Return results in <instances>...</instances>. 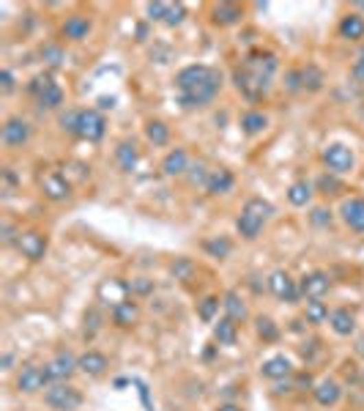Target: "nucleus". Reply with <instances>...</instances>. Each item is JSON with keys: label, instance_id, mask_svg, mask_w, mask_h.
<instances>
[{"label": "nucleus", "instance_id": "obj_6", "mask_svg": "<svg viewBox=\"0 0 364 411\" xmlns=\"http://www.w3.org/2000/svg\"><path fill=\"white\" fill-rule=\"evenodd\" d=\"M269 291H271L280 302H288V304L299 302V296H302L299 282H296L288 271H282V269H277V271H271V274H269Z\"/></svg>", "mask_w": 364, "mask_h": 411}, {"label": "nucleus", "instance_id": "obj_40", "mask_svg": "<svg viewBox=\"0 0 364 411\" xmlns=\"http://www.w3.org/2000/svg\"><path fill=\"white\" fill-rule=\"evenodd\" d=\"M194 271H197V266H194V260H189V258H176L173 266H170V274H173L176 280H181V282L192 280Z\"/></svg>", "mask_w": 364, "mask_h": 411}, {"label": "nucleus", "instance_id": "obj_8", "mask_svg": "<svg viewBox=\"0 0 364 411\" xmlns=\"http://www.w3.org/2000/svg\"><path fill=\"white\" fill-rule=\"evenodd\" d=\"M244 69H247V71H252L255 77L271 80V77H274V71L280 69V60H277V55H274V52H263V49H258V52H249V55L244 58Z\"/></svg>", "mask_w": 364, "mask_h": 411}, {"label": "nucleus", "instance_id": "obj_53", "mask_svg": "<svg viewBox=\"0 0 364 411\" xmlns=\"http://www.w3.org/2000/svg\"><path fill=\"white\" fill-rule=\"evenodd\" d=\"M354 77H356V80H362V82H364V55H359V60L354 63Z\"/></svg>", "mask_w": 364, "mask_h": 411}, {"label": "nucleus", "instance_id": "obj_39", "mask_svg": "<svg viewBox=\"0 0 364 411\" xmlns=\"http://www.w3.org/2000/svg\"><path fill=\"white\" fill-rule=\"evenodd\" d=\"M216 313H219V296H205V299L197 302V315H200V321L211 324V321L216 318Z\"/></svg>", "mask_w": 364, "mask_h": 411}, {"label": "nucleus", "instance_id": "obj_11", "mask_svg": "<svg viewBox=\"0 0 364 411\" xmlns=\"http://www.w3.org/2000/svg\"><path fill=\"white\" fill-rule=\"evenodd\" d=\"M129 293H132V291H129V282L115 280V277L104 280V282L99 285V291H96L99 302H102V304H110V307H115V304L126 302V299H129Z\"/></svg>", "mask_w": 364, "mask_h": 411}, {"label": "nucleus", "instance_id": "obj_25", "mask_svg": "<svg viewBox=\"0 0 364 411\" xmlns=\"http://www.w3.org/2000/svg\"><path fill=\"white\" fill-rule=\"evenodd\" d=\"M214 340L219 346H236V340H238V324L233 318H227V315L219 318L214 324Z\"/></svg>", "mask_w": 364, "mask_h": 411}, {"label": "nucleus", "instance_id": "obj_28", "mask_svg": "<svg viewBox=\"0 0 364 411\" xmlns=\"http://www.w3.org/2000/svg\"><path fill=\"white\" fill-rule=\"evenodd\" d=\"M222 307H225L227 318H233L236 324H238V321H244V318L249 315V310H247V304H244V299H241V293H238V291H227V293H225V299H222Z\"/></svg>", "mask_w": 364, "mask_h": 411}, {"label": "nucleus", "instance_id": "obj_19", "mask_svg": "<svg viewBox=\"0 0 364 411\" xmlns=\"http://www.w3.org/2000/svg\"><path fill=\"white\" fill-rule=\"evenodd\" d=\"M312 395H315V403H318V406H323V409H332L334 403H340V398H343V387H340L337 381L326 379V381L315 384Z\"/></svg>", "mask_w": 364, "mask_h": 411}, {"label": "nucleus", "instance_id": "obj_56", "mask_svg": "<svg viewBox=\"0 0 364 411\" xmlns=\"http://www.w3.org/2000/svg\"><path fill=\"white\" fill-rule=\"evenodd\" d=\"M11 368V354H3V370H8Z\"/></svg>", "mask_w": 364, "mask_h": 411}, {"label": "nucleus", "instance_id": "obj_34", "mask_svg": "<svg viewBox=\"0 0 364 411\" xmlns=\"http://www.w3.org/2000/svg\"><path fill=\"white\" fill-rule=\"evenodd\" d=\"M244 211L255 214V216H258V219H263V222H269V219L277 214V208L269 203V201H263V198H249V201L244 203Z\"/></svg>", "mask_w": 364, "mask_h": 411}, {"label": "nucleus", "instance_id": "obj_27", "mask_svg": "<svg viewBox=\"0 0 364 411\" xmlns=\"http://www.w3.org/2000/svg\"><path fill=\"white\" fill-rule=\"evenodd\" d=\"M110 313H113L115 326H132V324L137 321V315H140V307H137V302H135V299H126V302L115 304Z\"/></svg>", "mask_w": 364, "mask_h": 411}, {"label": "nucleus", "instance_id": "obj_10", "mask_svg": "<svg viewBox=\"0 0 364 411\" xmlns=\"http://www.w3.org/2000/svg\"><path fill=\"white\" fill-rule=\"evenodd\" d=\"M16 247H19V252H22L25 258L41 260L44 252H47V236L38 233V230H25V233L16 236Z\"/></svg>", "mask_w": 364, "mask_h": 411}, {"label": "nucleus", "instance_id": "obj_20", "mask_svg": "<svg viewBox=\"0 0 364 411\" xmlns=\"http://www.w3.org/2000/svg\"><path fill=\"white\" fill-rule=\"evenodd\" d=\"M233 187H236V176L230 170H225V168L211 170L208 184H205L208 195H227V192H233Z\"/></svg>", "mask_w": 364, "mask_h": 411}, {"label": "nucleus", "instance_id": "obj_50", "mask_svg": "<svg viewBox=\"0 0 364 411\" xmlns=\"http://www.w3.org/2000/svg\"><path fill=\"white\" fill-rule=\"evenodd\" d=\"M310 219H312V225H332V211L329 208H312V214H310Z\"/></svg>", "mask_w": 364, "mask_h": 411}, {"label": "nucleus", "instance_id": "obj_18", "mask_svg": "<svg viewBox=\"0 0 364 411\" xmlns=\"http://www.w3.org/2000/svg\"><path fill=\"white\" fill-rule=\"evenodd\" d=\"M260 373H263L266 379H271V381H280V379H288V376L293 373V365H291V359H288L285 354H277V357H269V359L260 365Z\"/></svg>", "mask_w": 364, "mask_h": 411}, {"label": "nucleus", "instance_id": "obj_55", "mask_svg": "<svg viewBox=\"0 0 364 411\" xmlns=\"http://www.w3.org/2000/svg\"><path fill=\"white\" fill-rule=\"evenodd\" d=\"M216 411H244L241 406H236V403H219Z\"/></svg>", "mask_w": 364, "mask_h": 411}, {"label": "nucleus", "instance_id": "obj_36", "mask_svg": "<svg viewBox=\"0 0 364 411\" xmlns=\"http://www.w3.org/2000/svg\"><path fill=\"white\" fill-rule=\"evenodd\" d=\"M302 77H304V91L315 93V91L323 88V71H321L315 63H310L307 69H302Z\"/></svg>", "mask_w": 364, "mask_h": 411}, {"label": "nucleus", "instance_id": "obj_12", "mask_svg": "<svg viewBox=\"0 0 364 411\" xmlns=\"http://www.w3.org/2000/svg\"><path fill=\"white\" fill-rule=\"evenodd\" d=\"M299 288H302V296H307V299H323L332 288V280L323 271H310V274L302 277Z\"/></svg>", "mask_w": 364, "mask_h": 411}, {"label": "nucleus", "instance_id": "obj_47", "mask_svg": "<svg viewBox=\"0 0 364 411\" xmlns=\"http://www.w3.org/2000/svg\"><path fill=\"white\" fill-rule=\"evenodd\" d=\"M285 88H288L291 93H299V91H304V77H302V69H291V71L285 74Z\"/></svg>", "mask_w": 364, "mask_h": 411}, {"label": "nucleus", "instance_id": "obj_32", "mask_svg": "<svg viewBox=\"0 0 364 411\" xmlns=\"http://www.w3.org/2000/svg\"><path fill=\"white\" fill-rule=\"evenodd\" d=\"M288 201H291V206H296V208L307 206L312 201V184H310V181H296V184H291V187H288Z\"/></svg>", "mask_w": 364, "mask_h": 411}, {"label": "nucleus", "instance_id": "obj_58", "mask_svg": "<svg viewBox=\"0 0 364 411\" xmlns=\"http://www.w3.org/2000/svg\"><path fill=\"white\" fill-rule=\"evenodd\" d=\"M356 5H359V8H362V11H364V3H356Z\"/></svg>", "mask_w": 364, "mask_h": 411}, {"label": "nucleus", "instance_id": "obj_14", "mask_svg": "<svg viewBox=\"0 0 364 411\" xmlns=\"http://www.w3.org/2000/svg\"><path fill=\"white\" fill-rule=\"evenodd\" d=\"M77 368H80V373H85V376H91V379H99V376L107 373L110 359H107L102 351H85L82 357H77Z\"/></svg>", "mask_w": 364, "mask_h": 411}, {"label": "nucleus", "instance_id": "obj_41", "mask_svg": "<svg viewBox=\"0 0 364 411\" xmlns=\"http://www.w3.org/2000/svg\"><path fill=\"white\" fill-rule=\"evenodd\" d=\"M203 247H205V252H211L214 258H227V255H230V249H233V244H230V241H227L225 236L208 238V241H205Z\"/></svg>", "mask_w": 364, "mask_h": 411}, {"label": "nucleus", "instance_id": "obj_49", "mask_svg": "<svg viewBox=\"0 0 364 411\" xmlns=\"http://www.w3.org/2000/svg\"><path fill=\"white\" fill-rule=\"evenodd\" d=\"M77 118H80V110H69V113L60 115V126H63L66 132L77 135Z\"/></svg>", "mask_w": 364, "mask_h": 411}, {"label": "nucleus", "instance_id": "obj_23", "mask_svg": "<svg viewBox=\"0 0 364 411\" xmlns=\"http://www.w3.org/2000/svg\"><path fill=\"white\" fill-rule=\"evenodd\" d=\"M329 324H332L334 335H340V337H348V335H354V329H356V318H354V313H351V310H345V307L332 310Z\"/></svg>", "mask_w": 364, "mask_h": 411}, {"label": "nucleus", "instance_id": "obj_21", "mask_svg": "<svg viewBox=\"0 0 364 411\" xmlns=\"http://www.w3.org/2000/svg\"><path fill=\"white\" fill-rule=\"evenodd\" d=\"M91 33V19L82 16V14H71L66 22H63V36L71 38V41H85Z\"/></svg>", "mask_w": 364, "mask_h": 411}, {"label": "nucleus", "instance_id": "obj_31", "mask_svg": "<svg viewBox=\"0 0 364 411\" xmlns=\"http://www.w3.org/2000/svg\"><path fill=\"white\" fill-rule=\"evenodd\" d=\"M146 137H148V143L151 146H168V140H170V126L165 124V121H148L146 124Z\"/></svg>", "mask_w": 364, "mask_h": 411}, {"label": "nucleus", "instance_id": "obj_3", "mask_svg": "<svg viewBox=\"0 0 364 411\" xmlns=\"http://www.w3.org/2000/svg\"><path fill=\"white\" fill-rule=\"evenodd\" d=\"M233 80H236V88L249 99V102H260L269 88H271V80H263V77H255L252 71H247L244 66L233 71Z\"/></svg>", "mask_w": 364, "mask_h": 411}, {"label": "nucleus", "instance_id": "obj_1", "mask_svg": "<svg viewBox=\"0 0 364 411\" xmlns=\"http://www.w3.org/2000/svg\"><path fill=\"white\" fill-rule=\"evenodd\" d=\"M176 88H179V99L183 107H203L208 104L219 88H222V74L211 66L203 63H192L179 71L176 77Z\"/></svg>", "mask_w": 364, "mask_h": 411}, {"label": "nucleus", "instance_id": "obj_48", "mask_svg": "<svg viewBox=\"0 0 364 411\" xmlns=\"http://www.w3.org/2000/svg\"><path fill=\"white\" fill-rule=\"evenodd\" d=\"M14 88H16V80H14L11 69H3L0 71V93L8 96V93H14Z\"/></svg>", "mask_w": 364, "mask_h": 411}, {"label": "nucleus", "instance_id": "obj_13", "mask_svg": "<svg viewBox=\"0 0 364 411\" xmlns=\"http://www.w3.org/2000/svg\"><path fill=\"white\" fill-rule=\"evenodd\" d=\"M77 370H80V368H77V359H74L69 351H60V354L47 365V373H49L52 384H58V381H69Z\"/></svg>", "mask_w": 364, "mask_h": 411}, {"label": "nucleus", "instance_id": "obj_46", "mask_svg": "<svg viewBox=\"0 0 364 411\" xmlns=\"http://www.w3.org/2000/svg\"><path fill=\"white\" fill-rule=\"evenodd\" d=\"M129 291H132V296H148V293L154 291V280H148V277H135V280L129 282Z\"/></svg>", "mask_w": 364, "mask_h": 411}, {"label": "nucleus", "instance_id": "obj_33", "mask_svg": "<svg viewBox=\"0 0 364 411\" xmlns=\"http://www.w3.org/2000/svg\"><path fill=\"white\" fill-rule=\"evenodd\" d=\"M38 55H41V60L47 63V66H52V69H58V66H63L66 63V52H63V47L60 44H41V49H38Z\"/></svg>", "mask_w": 364, "mask_h": 411}, {"label": "nucleus", "instance_id": "obj_2", "mask_svg": "<svg viewBox=\"0 0 364 411\" xmlns=\"http://www.w3.org/2000/svg\"><path fill=\"white\" fill-rule=\"evenodd\" d=\"M44 403L55 411H77L82 406V392L77 387H71L69 381H58V384L47 387Z\"/></svg>", "mask_w": 364, "mask_h": 411}, {"label": "nucleus", "instance_id": "obj_29", "mask_svg": "<svg viewBox=\"0 0 364 411\" xmlns=\"http://www.w3.org/2000/svg\"><path fill=\"white\" fill-rule=\"evenodd\" d=\"M340 36L348 38V41H359V38H364V16L362 14H348V16H343V22H340Z\"/></svg>", "mask_w": 364, "mask_h": 411}, {"label": "nucleus", "instance_id": "obj_9", "mask_svg": "<svg viewBox=\"0 0 364 411\" xmlns=\"http://www.w3.org/2000/svg\"><path fill=\"white\" fill-rule=\"evenodd\" d=\"M0 140L5 148H19L30 140V124L22 121V118H8L0 129Z\"/></svg>", "mask_w": 364, "mask_h": 411}, {"label": "nucleus", "instance_id": "obj_43", "mask_svg": "<svg viewBox=\"0 0 364 411\" xmlns=\"http://www.w3.org/2000/svg\"><path fill=\"white\" fill-rule=\"evenodd\" d=\"M183 19H186V5L183 3H170V11L165 16V25L168 27H179Z\"/></svg>", "mask_w": 364, "mask_h": 411}, {"label": "nucleus", "instance_id": "obj_44", "mask_svg": "<svg viewBox=\"0 0 364 411\" xmlns=\"http://www.w3.org/2000/svg\"><path fill=\"white\" fill-rule=\"evenodd\" d=\"M168 11H170V3H162V0L148 3V5H146V14H148V19H151V22H165Z\"/></svg>", "mask_w": 364, "mask_h": 411}, {"label": "nucleus", "instance_id": "obj_30", "mask_svg": "<svg viewBox=\"0 0 364 411\" xmlns=\"http://www.w3.org/2000/svg\"><path fill=\"white\" fill-rule=\"evenodd\" d=\"M266 126H269V118H266L263 113H258V110H249V113L241 115V132L249 135V137L266 132Z\"/></svg>", "mask_w": 364, "mask_h": 411}, {"label": "nucleus", "instance_id": "obj_7", "mask_svg": "<svg viewBox=\"0 0 364 411\" xmlns=\"http://www.w3.org/2000/svg\"><path fill=\"white\" fill-rule=\"evenodd\" d=\"M52 384V379H49V373H47V365L44 368H38V365H25L22 370H19V376H16V390L19 392H38V390H47Z\"/></svg>", "mask_w": 364, "mask_h": 411}, {"label": "nucleus", "instance_id": "obj_37", "mask_svg": "<svg viewBox=\"0 0 364 411\" xmlns=\"http://www.w3.org/2000/svg\"><path fill=\"white\" fill-rule=\"evenodd\" d=\"M38 104H41L44 110H58V107L63 104V91H60V85L52 82V85L38 96Z\"/></svg>", "mask_w": 364, "mask_h": 411}, {"label": "nucleus", "instance_id": "obj_51", "mask_svg": "<svg viewBox=\"0 0 364 411\" xmlns=\"http://www.w3.org/2000/svg\"><path fill=\"white\" fill-rule=\"evenodd\" d=\"M318 187H321L326 195H332V192L340 190V181H337L334 176H321V179H318Z\"/></svg>", "mask_w": 364, "mask_h": 411}, {"label": "nucleus", "instance_id": "obj_15", "mask_svg": "<svg viewBox=\"0 0 364 411\" xmlns=\"http://www.w3.org/2000/svg\"><path fill=\"white\" fill-rule=\"evenodd\" d=\"M41 190H44V198H49L55 203H60V201H66L71 195V184L60 173H47L41 179Z\"/></svg>", "mask_w": 364, "mask_h": 411}, {"label": "nucleus", "instance_id": "obj_16", "mask_svg": "<svg viewBox=\"0 0 364 411\" xmlns=\"http://www.w3.org/2000/svg\"><path fill=\"white\" fill-rule=\"evenodd\" d=\"M340 216L343 222L356 230V233H364V198H348L340 206Z\"/></svg>", "mask_w": 364, "mask_h": 411}, {"label": "nucleus", "instance_id": "obj_45", "mask_svg": "<svg viewBox=\"0 0 364 411\" xmlns=\"http://www.w3.org/2000/svg\"><path fill=\"white\" fill-rule=\"evenodd\" d=\"M52 82H55V80H52V74H38V77H33V80H30L27 91H30V93L38 99V96H41V93H44L49 85H52Z\"/></svg>", "mask_w": 364, "mask_h": 411}, {"label": "nucleus", "instance_id": "obj_42", "mask_svg": "<svg viewBox=\"0 0 364 411\" xmlns=\"http://www.w3.org/2000/svg\"><path fill=\"white\" fill-rule=\"evenodd\" d=\"M208 176H211V170H205L203 162H194V165H189V170H186V179H189L192 187H205V184H208Z\"/></svg>", "mask_w": 364, "mask_h": 411}, {"label": "nucleus", "instance_id": "obj_54", "mask_svg": "<svg viewBox=\"0 0 364 411\" xmlns=\"http://www.w3.org/2000/svg\"><path fill=\"white\" fill-rule=\"evenodd\" d=\"M113 104H115V99H113V96H110V99H107V96H102V99H99V107H102V110H110Z\"/></svg>", "mask_w": 364, "mask_h": 411}, {"label": "nucleus", "instance_id": "obj_26", "mask_svg": "<svg viewBox=\"0 0 364 411\" xmlns=\"http://www.w3.org/2000/svg\"><path fill=\"white\" fill-rule=\"evenodd\" d=\"M189 170V157L183 148H173L165 159H162V173L165 176H183Z\"/></svg>", "mask_w": 364, "mask_h": 411}, {"label": "nucleus", "instance_id": "obj_4", "mask_svg": "<svg viewBox=\"0 0 364 411\" xmlns=\"http://www.w3.org/2000/svg\"><path fill=\"white\" fill-rule=\"evenodd\" d=\"M323 162H326V168L332 170V173H351L354 170V165H356V157H354V151L345 146V143H329L326 148H323Z\"/></svg>", "mask_w": 364, "mask_h": 411}, {"label": "nucleus", "instance_id": "obj_22", "mask_svg": "<svg viewBox=\"0 0 364 411\" xmlns=\"http://www.w3.org/2000/svg\"><path fill=\"white\" fill-rule=\"evenodd\" d=\"M115 162L121 165V170H135L137 162H140V151H137V143L135 140H121L118 148H115Z\"/></svg>", "mask_w": 364, "mask_h": 411}, {"label": "nucleus", "instance_id": "obj_35", "mask_svg": "<svg viewBox=\"0 0 364 411\" xmlns=\"http://www.w3.org/2000/svg\"><path fill=\"white\" fill-rule=\"evenodd\" d=\"M307 321L310 324H323V321H329V307H326V302L323 299H307Z\"/></svg>", "mask_w": 364, "mask_h": 411}, {"label": "nucleus", "instance_id": "obj_24", "mask_svg": "<svg viewBox=\"0 0 364 411\" xmlns=\"http://www.w3.org/2000/svg\"><path fill=\"white\" fill-rule=\"evenodd\" d=\"M263 219H258L255 214H249V211H244L241 208V214H238V219H236V227H238V233L247 238V241H255L258 236H260V230H263Z\"/></svg>", "mask_w": 364, "mask_h": 411}, {"label": "nucleus", "instance_id": "obj_38", "mask_svg": "<svg viewBox=\"0 0 364 411\" xmlns=\"http://www.w3.org/2000/svg\"><path fill=\"white\" fill-rule=\"evenodd\" d=\"M255 332H258V337H263L266 343H274V340L280 337V326H277L271 318H266V315L255 318Z\"/></svg>", "mask_w": 364, "mask_h": 411}, {"label": "nucleus", "instance_id": "obj_5", "mask_svg": "<svg viewBox=\"0 0 364 411\" xmlns=\"http://www.w3.org/2000/svg\"><path fill=\"white\" fill-rule=\"evenodd\" d=\"M104 132H107V121H104V115H102L99 110H80V118H77V137L96 143V140L104 137Z\"/></svg>", "mask_w": 364, "mask_h": 411}, {"label": "nucleus", "instance_id": "obj_57", "mask_svg": "<svg viewBox=\"0 0 364 411\" xmlns=\"http://www.w3.org/2000/svg\"><path fill=\"white\" fill-rule=\"evenodd\" d=\"M356 351H359V357H364V337H359V348Z\"/></svg>", "mask_w": 364, "mask_h": 411}, {"label": "nucleus", "instance_id": "obj_52", "mask_svg": "<svg viewBox=\"0 0 364 411\" xmlns=\"http://www.w3.org/2000/svg\"><path fill=\"white\" fill-rule=\"evenodd\" d=\"M11 241H16L14 238V227L8 222H3V244H11Z\"/></svg>", "mask_w": 364, "mask_h": 411}, {"label": "nucleus", "instance_id": "obj_59", "mask_svg": "<svg viewBox=\"0 0 364 411\" xmlns=\"http://www.w3.org/2000/svg\"><path fill=\"white\" fill-rule=\"evenodd\" d=\"M362 381H364V376H362Z\"/></svg>", "mask_w": 364, "mask_h": 411}, {"label": "nucleus", "instance_id": "obj_17", "mask_svg": "<svg viewBox=\"0 0 364 411\" xmlns=\"http://www.w3.org/2000/svg\"><path fill=\"white\" fill-rule=\"evenodd\" d=\"M241 16H244V8H241V5H236V3H216V5H214V11H211L214 25H219V27L238 25V22H241Z\"/></svg>", "mask_w": 364, "mask_h": 411}]
</instances>
